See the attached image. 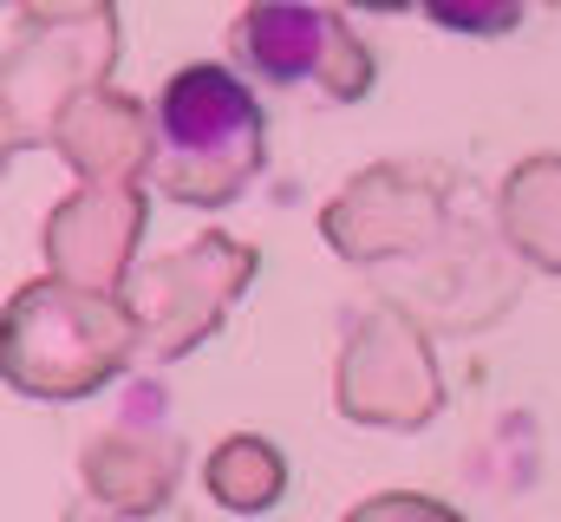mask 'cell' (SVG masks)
<instances>
[{
  "instance_id": "3",
  "label": "cell",
  "mask_w": 561,
  "mask_h": 522,
  "mask_svg": "<svg viewBox=\"0 0 561 522\" xmlns=\"http://www.w3.org/2000/svg\"><path fill=\"white\" fill-rule=\"evenodd\" d=\"M529 0H424V13L450 33H510Z\"/></svg>"
},
{
  "instance_id": "1",
  "label": "cell",
  "mask_w": 561,
  "mask_h": 522,
  "mask_svg": "<svg viewBox=\"0 0 561 522\" xmlns=\"http://www.w3.org/2000/svg\"><path fill=\"white\" fill-rule=\"evenodd\" d=\"M157 177L183 203H222L262 163L255 86L229 66H183L157 92Z\"/></svg>"
},
{
  "instance_id": "2",
  "label": "cell",
  "mask_w": 561,
  "mask_h": 522,
  "mask_svg": "<svg viewBox=\"0 0 561 522\" xmlns=\"http://www.w3.org/2000/svg\"><path fill=\"white\" fill-rule=\"evenodd\" d=\"M340 53H359V46H353V33H346L327 7H313V0H255V7L236 20V59H242V72L262 79V86H280V92H294V86L353 92V86H340V72H333Z\"/></svg>"
}]
</instances>
